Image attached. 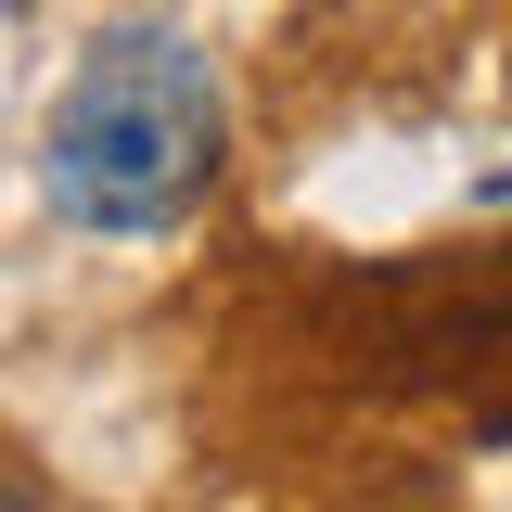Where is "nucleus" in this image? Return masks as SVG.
Listing matches in <instances>:
<instances>
[{
  "mask_svg": "<svg viewBox=\"0 0 512 512\" xmlns=\"http://www.w3.org/2000/svg\"><path fill=\"white\" fill-rule=\"evenodd\" d=\"M218 77L180 26H103L52 103L39 192L77 231H180L218 180Z\"/></svg>",
  "mask_w": 512,
  "mask_h": 512,
  "instance_id": "obj_1",
  "label": "nucleus"
},
{
  "mask_svg": "<svg viewBox=\"0 0 512 512\" xmlns=\"http://www.w3.org/2000/svg\"><path fill=\"white\" fill-rule=\"evenodd\" d=\"M0 512H52V500H39V487H13V474H0Z\"/></svg>",
  "mask_w": 512,
  "mask_h": 512,
  "instance_id": "obj_2",
  "label": "nucleus"
},
{
  "mask_svg": "<svg viewBox=\"0 0 512 512\" xmlns=\"http://www.w3.org/2000/svg\"><path fill=\"white\" fill-rule=\"evenodd\" d=\"M0 13H13V0H0Z\"/></svg>",
  "mask_w": 512,
  "mask_h": 512,
  "instance_id": "obj_3",
  "label": "nucleus"
}]
</instances>
